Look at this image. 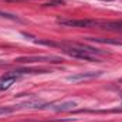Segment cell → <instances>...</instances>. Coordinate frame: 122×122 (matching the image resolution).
<instances>
[{"label": "cell", "mask_w": 122, "mask_h": 122, "mask_svg": "<svg viewBox=\"0 0 122 122\" xmlns=\"http://www.w3.org/2000/svg\"><path fill=\"white\" fill-rule=\"evenodd\" d=\"M60 47L62 48V51L67 53L68 56L80 58V60H85V61H97V56L104 54L101 50L84 46V44H72V46L60 44Z\"/></svg>", "instance_id": "cell-1"}, {"label": "cell", "mask_w": 122, "mask_h": 122, "mask_svg": "<svg viewBox=\"0 0 122 122\" xmlns=\"http://www.w3.org/2000/svg\"><path fill=\"white\" fill-rule=\"evenodd\" d=\"M102 75V71H88V72H78L74 75L68 77V81L72 82H80V81H85V80H94Z\"/></svg>", "instance_id": "cell-2"}, {"label": "cell", "mask_w": 122, "mask_h": 122, "mask_svg": "<svg viewBox=\"0 0 122 122\" xmlns=\"http://www.w3.org/2000/svg\"><path fill=\"white\" fill-rule=\"evenodd\" d=\"M20 78V74L19 72H10V74H6L1 80H0V91H4V90H9L17 80Z\"/></svg>", "instance_id": "cell-3"}, {"label": "cell", "mask_w": 122, "mask_h": 122, "mask_svg": "<svg viewBox=\"0 0 122 122\" xmlns=\"http://www.w3.org/2000/svg\"><path fill=\"white\" fill-rule=\"evenodd\" d=\"M58 23L62 26H70V27H92L97 23L92 20H58Z\"/></svg>", "instance_id": "cell-4"}, {"label": "cell", "mask_w": 122, "mask_h": 122, "mask_svg": "<svg viewBox=\"0 0 122 122\" xmlns=\"http://www.w3.org/2000/svg\"><path fill=\"white\" fill-rule=\"evenodd\" d=\"M75 107H77V102H74V101H65V102H60V104L47 105L44 108H48V109H53V111H71Z\"/></svg>", "instance_id": "cell-5"}, {"label": "cell", "mask_w": 122, "mask_h": 122, "mask_svg": "<svg viewBox=\"0 0 122 122\" xmlns=\"http://www.w3.org/2000/svg\"><path fill=\"white\" fill-rule=\"evenodd\" d=\"M19 62H23V61H53V62H58V58H54V57H27V58H19Z\"/></svg>", "instance_id": "cell-6"}, {"label": "cell", "mask_w": 122, "mask_h": 122, "mask_svg": "<svg viewBox=\"0 0 122 122\" xmlns=\"http://www.w3.org/2000/svg\"><path fill=\"white\" fill-rule=\"evenodd\" d=\"M102 29H107V30H118V31H122V20H119V21H108V23L102 24Z\"/></svg>", "instance_id": "cell-7"}, {"label": "cell", "mask_w": 122, "mask_h": 122, "mask_svg": "<svg viewBox=\"0 0 122 122\" xmlns=\"http://www.w3.org/2000/svg\"><path fill=\"white\" fill-rule=\"evenodd\" d=\"M0 17H4V19H9V20H13V21H21L17 16L14 14H10V13H4V11H0Z\"/></svg>", "instance_id": "cell-8"}, {"label": "cell", "mask_w": 122, "mask_h": 122, "mask_svg": "<svg viewBox=\"0 0 122 122\" xmlns=\"http://www.w3.org/2000/svg\"><path fill=\"white\" fill-rule=\"evenodd\" d=\"M14 111V108H10V107H0V115H7V114H11Z\"/></svg>", "instance_id": "cell-9"}, {"label": "cell", "mask_w": 122, "mask_h": 122, "mask_svg": "<svg viewBox=\"0 0 122 122\" xmlns=\"http://www.w3.org/2000/svg\"><path fill=\"white\" fill-rule=\"evenodd\" d=\"M47 6H57V4H64L62 0H50L48 3H46Z\"/></svg>", "instance_id": "cell-10"}, {"label": "cell", "mask_w": 122, "mask_h": 122, "mask_svg": "<svg viewBox=\"0 0 122 122\" xmlns=\"http://www.w3.org/2000/svg\"><path fill=\"white\" fill-rule=\"evenodd\" d=\"M121 82H122V80H121Z\"/></svg>", "instance_id": "cell-11"}]
</instances>
